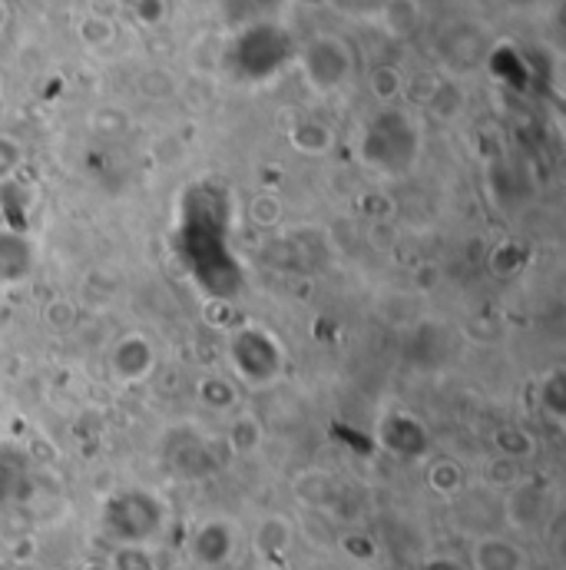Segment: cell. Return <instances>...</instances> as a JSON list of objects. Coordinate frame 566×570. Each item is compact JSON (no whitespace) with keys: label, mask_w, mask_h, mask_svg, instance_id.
<instances>
[{"label":"cell","mask_w":566,"mask_h":570,"mask_svg":"<svg viewBox=\"0 0 566 570\" xmlns=\"http://www.w3.org/2000/svg\"><path fill=\"white\" fill-rule=\"evenodd\" d=\"M398 124H401V114H381V117L368 127L365 142H361V159H365L368 166L385 169V173H395V169L411 166V159H415V153H418V140L415 142H395V140L411 137V134H415V127H411V120H408V124L398 130Z\"/></svg>","instance_id":"obj_1"},{"label":"cell","mask_w":566,"mask_h":570,"mask_svg":"<svg viewBox=\"0 0 566 570\" xmlns=\"http://www.w3.org/2000/svg\"><path fill=\"white\" fill-rule=\"evenodd\" d=\"M378 23L391 37H411L421 27V3L418 0H385L378 7Z\"/></svg>","instance_id":"obj_3"},{"label":"cell","mask_w":566,"mask_h":570,"mask_svg":"<svg viewBox=\"0 0 566 570\" xmlns=\"http://www.w3.org/2000/svg\"><path fill=\"white\" fill-rule=\"evenodd\" d=\"M249 213H252V223L256 226H276L279 216H282V203L276 196H259Z\"/></svg>","instance_id":"obj_8"},{"label":"cell","mask_w":566,"mask_h":570,"mask_svg":"<svg viewBox=\"0 0 566 570\" xmlns=\"http://www.w3.org/2000/svg\"><path fill=\"white\" fill-rule=\"evenodd\" d=\"M80 33H83V40H87L90 47H103V43H110L113 27H110L107 17H87L83 27H80Z\"/></svg>","instance_id":"obj_9"},{"label":"cell","mask_w":566,"mask_h":570,"mask_svg":"<svg viewBox=\"0 0 566 570\" xmlns=\"http://www.w3.org/2000/svg\"><path fill=\"white\" fill-rule=\"evenodd\" d=\"M291 142L301 149V153H325L331 146V130H325L321 124H301L295 134H291Z\"/></svg>","instance_id":"obj_5"},{"label":"cell","mask_w":566,"mask_h":570,"mask_svg":"<svg viewBox=\"0 0 566 570\" xmlns=\"http://www.w3.org/2000/svg\"><path fill=\"white\" fill-rule=\"evenodd\" d=\"M301 70L318 94H331L351 73V50L338 37H315L301 53Z\"/></svg>","instance_id":"obj_2"},{"label":"cell","mask_w":566,"mask_h":570,"mask_svg":"<svg viewBox=\"0 0 566 570\" xmlns=\"http://www.w3.org/2000/svg\"><path fill=\"white\" fill-rule=\"evenodd\" d=\"M137 17L142 23H159L162 20V0H137Z\"/></svg>","instance_id":"obj_11"},{"label":"cell","mask_w":566,"mask_h":570,"mask_svg":"<svg viewBox=\"0 0 566 570\" xmlns=\"http://www.w3.org/2000/svg\"><path fill=\"white\" fill-rule=\"evenodd\" d=\"M17 163H20V146L7 140V137H0V179L10 176L17 169Z\"/></svg>","instance_id":"obj_10"},{"label":"cell","mask_w":566,"mask_h":570,"mask_svg":"<svg viewBox=\"0 0 566 570\" xmlns=\"http://www.w3.org/2000/svg\"><path fill=\"white\" fill-rule=\"evenodd\" d=\"M259 438H262V428L256 425V419H249V415L236 419L232 434H229V441H232L239 451H252V448H259Z\"/></svg>","instance_id":"obj_7"},{"label":"cell","mask_w":566,"mask_h":570,"mask_svg":"<svg viewBox=\"0 0 566 570\" xmlns=\"http://www.w3.org/2000/svg\"><path fill=\"white\" fill-rule=\"evenodd\" d=\"M401 73L395 70V67H378L375 73H371V94L378 97V100H395L398 94H401Z\"/></svg>","instance_id":"obj_6"},{"label":"cell","mask_w":566,"mask_h":570,"mask_svg":"<svg viewBox=\"0 0 566 570\" xmlns=\"http://www.w3.org/2000/svg\"><path fill=\"white\" fill-rule=\"evenodd\" d=\"M113 365L127 379H140V375L149 372V365H152V352H149V345L142 342L140 335H127L120 342V348L113 352Z\"/></svg>","instance_id":"obj_4"}]
</instances>
